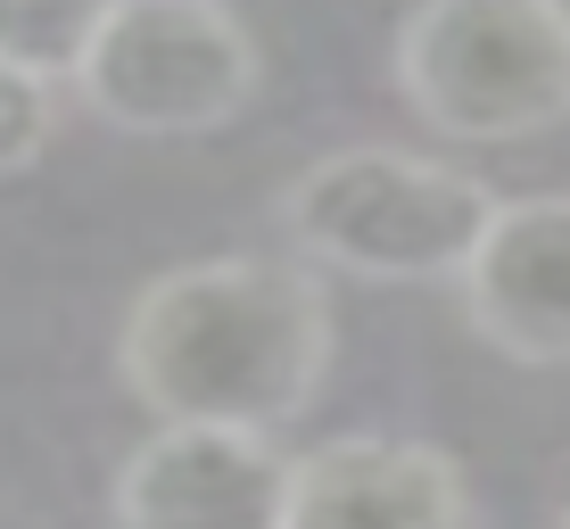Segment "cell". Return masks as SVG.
Masks as SVG:
<instances>
[{"label":"cell","mask_w":570,"mask_h":529,"mask_svg":"<svg viewBox=\"0 0 570 529\" xmlns=\"http://www.w3.org/2000/svg\"><path fill=\"white\" fill-rule=\"evenodd\" d=\"M50 133H58V91L17 75V67H0V183L42 158Z\"/></svg>","instance_id":"9"},{"label":"cell","mask_w":570,"mask_h":529,"mask_svg":"<svg viewBox=\"0 0 570 529\" xmlns=\"http://www.w3.org/2000/svg\"><path fill=\"white\" fill-rule=\"evenodd\" d=\"M289 455L265 430L157 422L108 488L116 529H282Z\"/></svg>","instance_id":"5"},{"label":"cell","mask_w":570,"mask_h":529,"mask_svg":"<svg viewBox=\"0 0 570 529\" xmlns=\"http://www.w3.org/2000/svg\"><path fill=\"white\" fill-rule=\"evenodd\" d=\"M282 529H471V488L430 439H323L289 455Z\"/></svg>","instance_id":"7"},{"label":"cell","mask_w":570,"mask_h":529,"mask_svg":"<svg viewBox=\"0 0 570 529\" xmlns=\"http://www.w3.org/2000/svg\"><path fill=\"white\" fill-rule=\"evenodd\" d=\"M257 84V42L224 0H116L75 67L83 108L141 141H190L232 125Z\"/></svg>","instance_id":"4"},{"label":"cell","mask_w":570,"mask_h":529,"mask_svg":"<svg viewBox=\"0 0 570 529\" xmlns=\"http://www.w3.org/2000/svg\"><path fill=\"white\" fill-rule=\"evenodd\" d=\"M497 190L414 149H331L282 190V232L306 265L347 282H455Z\"/></svg>","instance_id":"3"},{"label":"cell","mask_w":570,"mask_h":529,"mask_svg":"<svg viewBox=\"0 0 570 529\" xmlns=\"http://www.w3.org/2000/svg\"><path fill=\"white\" fill-rule=\"evenodd\" d=\"M116 0H0V67L33 75V84H75L91 33L108 26Z\"/></svg>","instance_id":"8"},{"label":"cell","mask_w":570,"mask_h":529,"mask_svg":"<svg viewBox=\"0 0 570 529\" xmlns=\"http://www.w3.org/2000/svg\"><path fill=\"white\" fill-rule=\"evenodd\" d=\"M389 75L446 141H538L570 125V0H414Z\"/></svg>","instance_id":"2"},{"label":"cell","mask_w":570,"mask_h":529,"mask_svg":"<svg viewBox=\"0 0 570 529\" xmlns=\"http://www.w3.org/2000/svg\"><path fill=\"white\" fill-rule=\"evenodd\" d=\"M331 372V298L306 265L207 257L157 273L125 306L116 381L157 422L282 430L323 398Z\"/></svg>","instance_id":"1"},{"label":"cell","mask_w":570,"mask_h":529,"mask_svg":"<svg viewBox=\"0 0 570 529\" xmlns=\"http://www.w3.org/2000/svg\"><path fill=\"white\" fill-rule=\"evenodd\" d=\"M463 323L513 364H570V190L497 199L455 273Z\"/></svg>","instance_id":"6"},{"label":"cell","mask_w":570,"mask_h":529,"mask_svg":"<svg viewBox=\"0 0 570 529\" xmlns=\"http://www.w3.org/2000/svg\"><path fill=\"white\" fill-rule=\"evenodd\" d=\"M562 529H570V513H562Z\"/></svg>","instance_id":"10"}]
</instances>
